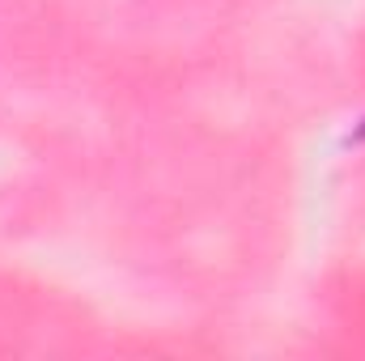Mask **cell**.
Segmentation results:
<instances>
[{
	"label": "cell",
	"mask_w": 365,
	"mask_h": 361,
	"mask_svg": "<svg viewBox=\"0 0 365 361\" xmlns=\"http://www.w3.org/2000/svg\"><path fill=\"white\" fill-rule=\"evenodd\" d=\"M349 141H353V145H365V119L353 128V132H349Z\"/></svg>",
	"instance_id": "6da1fadb"
}]
</instances>
